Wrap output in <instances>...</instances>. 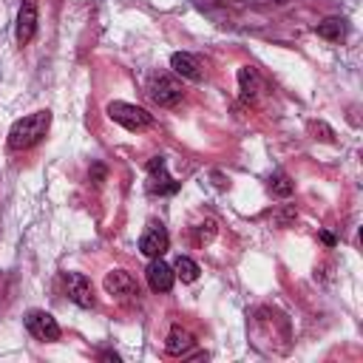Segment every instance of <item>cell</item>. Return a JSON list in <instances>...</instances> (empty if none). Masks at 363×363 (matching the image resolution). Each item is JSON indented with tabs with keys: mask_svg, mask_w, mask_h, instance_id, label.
<instances>
[{
	"mask_svg": "<svg viewBox=\"0 0 363 363\" xmlns=\"http://www.w3.org/2000/svg\"><path fill=\"white\" fill-rule=\"evenodd\" d=\"M147 96H150L159 108H173V105L182 102L184 88H182V82H176L170 74H153L150 82H147Z\"/></svg>",
	"mask_w": 363,
	"mask_h": 363,
	"instance_id": "7a4b0ae2",
	"label": "cell"
},
{
	"mask_svg": "<svg viewBox=\"0 0 363 363\" xmlns=\"http://www.w3.org/2000/svg\"><path fill=\"white\" fill-rule=\"evenodd\" d=\"M167 247H170V235H167V230H164L162 224L150 221L147 230H145L142 238H139V252L147 255V258H162V255L167 252Z\"/></svg>",
	"mask_w": 363,
	"mask_h": 363,
	"instance_id": "5b68a950",
	"label": "cell"
},
{
	"mask_svg": "<svg viewBox=\"0 0 363 363\" xmlns=\"http://www.w3.org/2000/svg\"><path fill=\"white\" fill-rule=\"evenodd\" d=\"M26 329L37 337V340H45V343H51V340H60V323H57V318L54 315H48V312H28L26 315Z\"/></svg>",
	"mask_w": 363,
	"mask_h": 363,
	"instance_id": "8992f818",
	"label": "cell"
},
{
	"mask_svg": "<svg viewBox=\"0 0 363 363\" xmlns=\"http://www.w3.org/2000/svg\"><path fill=\"white\" fill-rule=\"evenodd\" d=\"M315 31H318V37H323V40H340V37H343V20H340V17H326L323 23L315 26Z\"/></svg>",
	"mask_w": 363,
	"mask_h": 363,
	"instance_id": "9a60e30c",
	"label": "cell"
},
{
	"mask_svg": "<svg viewBox=\"0 0 363 363\" xmlns=\"http://www.w3.org/2000/svg\"><path fill=\"white\" fill-rule=\"evenodd\" d=\"M173 272H176V278H182L184 284H193V281L199 278V264H196L193 258H187V255H179L176 264H173Z\"/></svg>",
	"mask_w": 363,
	"mask_h": 363,
	"instance_id": "5bb4252c",
	"label": "cell"
},
{
	"mask_svg": "<svg viewBox=\"0 0 363 363\" xmlns=\"http://www.w3.org/2000/svg\"><path fill=\"white\" fill-rule=\"evenodd\" d=\"M170 68H173L179 77H184V79H193V82L201 79V65H199V60H196L193 54H187V51H176V54L170 57Z\"/></svg>",
	"mask_w": 363,
	"mask_h": 363,
	"instance_id": "8fae6325",
	"label": "cell"
},
{
	"mask_svg": "<svg viewBox=\"0 0 363 363\" xmlns=\"http://www.w3.org/2000/svg\"><path fill=\"white\" fill-rule=\"evenodd\" d=\"M145 278H147V286L153 292H170L173 281H176V272L173 267H167L162 258H150L147 269H145Z\"/></svg>",
	"mask_w": 363,
	"mask_h": 363,
	"instance_id": "ba28073f",
	"label": "cell"
},
{
	"mask_svg": "<svg viewBox=\"0 0 363 363\" xmlns=\"http://www.w3.org/2000/svg\"><path fill=\"white\" fill-rule=\"evenodd\" d=\"M108 116L113 122H119L122 128H128V130H145V128L153 125V113H147L145 108L130 105V102H111Z\"/></svg>",
	"mask_w": 363,
	"mask_h": 363,
	"instance_id": "3957f363",
	"label": "cell"
},
{
	"mask_svg": "<svg viewBox=\"0 0 363 363\" xmlns=\"http://www.w3.org/2000/svg\"><path fill=\"white\" fill-rule=\"evenodd\" d=\"M34 31H37V0H23L20 14H17V31H14L17 34V43L20 45L31 43Z\"/></svg>",
	"mask_w": 363,
	"mask_h": 363,
	"instance_id": "30bf717a",
	"label": "cell"
},
{
	"mask_svg": "<svg viewBox=\"0 0 363 363\" xmlns=\"http://www.w3.org/2000/svg\"><path fill=\"white\" fill-rule=\"evenodd\" d=\"M105 292L108 295H116V298H133V295H139V286H136V281H133L130 272L111 269L105 275Z\"/></svg>",
	"mask_w": 363,
	"mask_h": 363,
	"instance_id": "9c48e42d",
	"label": "cell"
},
{
	"mask_svg": "<svg viewBox=\"0 0 363 363\" xmlns=\"http://www.w3.org/2000/svg\"><path fill=\"white\" fill-rule=\"evenodd\" d=\"M176 190H179V182L167 173L164 159L162 156H153L147 162V193L150 196H170Z\"/></svg>",
	"mask_w": 363,
	"mask_h": 363,
	"instance_id": "277c9868",
	"label": "cell"
},
{
	"mask_svg": "<svg viewBox=\"0 0 363 363\" xmlns=\"http://www.w3.org/2000/svg\"><path fill=\"white\" fill-rule=\"evenodd\" d=\"M48 125H51V111H34V113L17 119L9 128V147L11 150H28V147H34L45 136Z\"/></svg>",
	"mask_w": 363,
	"mask_h": 363,
	"instance_id": "6da1fadb",
	"label": "cell"
},
{
	"mask_svg": "<svg viewBox=\"0 0 363 363\" xmlns=\"http://www.w3.org/2000/svg\"><path fill=\"white\" fill-rule=\"evenodd\" d=\"M252 3H289V0H252Z\"/></svg>",
	"mask_w": 363,
	"mask_h": 363,
	"instance_id": "7402d4cb",
	"label": "cell"
},
{
	"mask_svg": "<svg viewBox=\"0 0 363 363\" xmlns=\"http://www.w3.org/2000/svg\"><path fill=\"white\" fill-rule=\"evenodd\" d=\"M238 91H241V99L244 102H255L258 91H261V77L252 65H241L238 68Z\"/></svg>",
	"mask_w": 363,
	"mask_h": 363,
	"instance_id": "4fadbf2b",
	"label": "cell"
},
{
	"mask_svg": "<svg viewBox=\"0 0 363 363\" xmlns=\"http://www.w3.org/2000/svg\"><path fill=\"white\" fill-rule=\"evenodd\" d=\"M193 343H196V337H193L187 329H182V326H173V329L167 332V340H164V352H167V354H173V357H182V354H187V352L193 349Z\"/></svg>",
	"mask_w": 363,
	"mask_h": 363,
	"instance_id": "7c38bea8",
	"label": "cell"
},
{
	"mask_svg": "<svg viewBox=\"0 0 363 363\" xmlns=\"http://www.w3.org/2000/svg\"><path fill=\"white\" fill-rule=\"evenodd\" d=\"M213 179H216V184H218V187H227V182L221 179V173H213Z\"/></svg>",
	"mask_w": 363,
	"mask_h": 363,
	"instance_id": "44dd1931",
	"label": "cell"
},
{
	"mask_svg": "<svg viewBox=\"0 0 363 363\" xmlns=\"http://www.w3.org/2000/svg\"><path fill=\"white\" fill-rule=\"evenodd\" d=\"M65 286H68V298L82 306V309H91L96 301H94V286L91 281L82 275V272H65Z\"/></svg>",
	"mask_w": 363,
	"mask_h": 363,
	"instance_id": "52a82bcc",
	"label": "cell"
},
{
	"mask_svg": "<svg viewBox=\"0 0 363 363\" xmlns=\"http://www.w3.org/2000/svg\"><path fill=\"white\" fill-rule=\"evenodd\" d=\"M309 133L320 142H335V130L326 125V122H309Z\"/></svg>",
	"mask_w": 363,
	"mask_h": 363,
	"instance_id": "e0dca14e",
	"label": "cell"
},
{
	"mask_svg": "<svg viewBox=\"0 0 363 363\" xmlns=\"http://www.w3.org/2000/svg\"><path fill=\"white\" fill-rule=\"evenodd\" d=\"M102 179H105V167H102V164H94V167H91V182L99 184Z\"/></svg>",
	"mask_w": 363,
	"mask_h": 363,
	"instance_id": "d6986e66",
	"label": "cell"
},
{
	"mask_svg": "<svg viewBox=\"0 0 363 363\" xmlns=\"http://www.w3.org/2000/svg\"><path fill=\"white\" fill-rule=\"evenodd\" d=\"M193 235H196V244H207V241H213V235H216V221H204V224H199V227L193 230Z\"/></svg>",
	"mask_w": 363,
	"mask_h": 363,
	"instance_id": "ac0fdd59",
	"label": "cell"
},
{
	"mask_svg": "<svg viewBox=\"0 0 363 363\" xmlns=\"http://www.w3.org/2000/svg\"><path fill=\"white\" fill-rule=\"evenodd\" d=\"M269 190H272V196H278V199H289L292 190H295V184L289 182V176L275 173V176H269Z\"/></svg>",
	"mask_w": 363,
	"mask_h": 363,
	"instance_id": "2e32d148",
	"label": "cell"
},
{
	"mask_svg": "<svg viewBox=\"0 0 363 363\" xmlns=\"http://www.w3.org/2000/svg\"><path fill=\"white\" fill-rule=\"evenodd\" d=\"M320 241H323L326 247H335V244H337V238H335L332 233H326V230H320Z\"/></svg>",
	"mask_w": 363,
	"mask_h": 363,
	"instance_id": "ffe728a7",
	"label": "cell"
}]
</instances>
